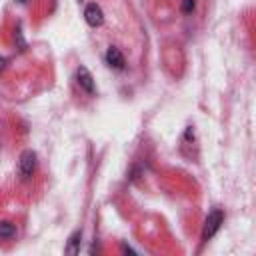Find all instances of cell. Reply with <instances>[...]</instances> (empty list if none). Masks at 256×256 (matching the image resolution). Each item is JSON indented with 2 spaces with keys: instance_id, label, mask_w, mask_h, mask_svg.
Segmentation results:
<instances>
[{
  "instance_id": "9c48e42d",
  "label": "cell",
  "mask_w": 256,
  "mask_h": 256,
  "mask_svg": "<svg viewBox=\"0 0 256 256\" xmlns=\"http://www.w3.org/2000/svg\"><path fill=\"white\" fill-rule=\"evenodd\" d=\"M4 66H6V60H4V58H2V56H0V72H2V70H4Z\"/></svg>"
},
{
  "instance_id": "ba28073f",
  "label": "cell",
  "mask_w": 256,
  "mask_h": 256,
  "mask_svg": "<svg viewBox=\"0 0 256 256\" xmlns=\"http://www.w3.org/2000/svg\"><path fill=\"white\" fill-rule=\"evenodd\" d=\"M194 8H196L194 0H182V12H184V14H192Z\"/></svg>"
},
{
  "instance_id": "277c9868",
  "label": "cell",
  "mask_w": 256,
  "mask_h": 256,
  "mask_svg": "<svg viewBox=\"0 0 256 256\" xmlns=\"http://www.w3.org/2000/svg\"><path fill=\"white\" fill-rule=\"evenodd\" d=\"M76 82H78V86L86 92V94H94L96 92V86H94V78H92V74L88 72V68L86 66H80L78 70H76Z\"/></svg>"
},
{
  "instance_id": "30bf717a",
  "label": "cell",
  "mask_w": 256,
  "mask_h": 256,
  "mask_svg": "<svg viewBox=\"0 0 256 256\" xmlns=\"http://www.w3.org/2000/svg\"><path fill=\"white\" fill-rule=\"evenodd\" d=\"M18 2H22V4H26V2H28V0H18Z\"/></svg>"
},
{
  "instance_id": "8992f818",
  "label": "cell",
  "mask_w": 256,
  "mask_h": 256,
  "mask_svg": "<svg viewBox=\"0 0 256 256\" xmlns=\"http://www.w3.org/2000/svg\"><path fill=\"white\" fill-rule=\"evenodd\" d=\"M80 242H82V232H74L70 238H68V244H66V254H78L80 252Z\"/></svg>"
},
{
  "instance_id": "5b68a950",
  "label": "cell",
  "mask_w": 256,
  "mask_h": 256,
  "mask_svg": "<svg viewBox=\"0 0 256 256\" xmlns=\"http://www.w3.org/2000/svg\"><path fill=\"white\" fill-rule=\"evenodd\" d=\"M106 64H108L110 68H114V70H122V68L126 66L124 54H122L116 46H110V48L106 50Z\"/></svg>"
},
{
  "instance_id": "52a82bcc",
  "label": "cell",
  "mask_w": 256,
  "mask_h": 256,
  "mask_svg": "<svg viewBox=\"0 0 256 256\" xmlns=\"http://www.w3.org/2000/svg\"><path fill=\"white\" fill-rule=\"evenodd\" d=\"M14 236H16V226L12 222H8V220H0V238L10 240Z\"/></svg>"
},
{
  "instance_id": "3957f363",
  "label": "cell",
  "mask_w": 256,
  "mask_h": 256,
  "mask_svg": "<svg viewBox=\"0 0 256 256\" xmlns=\"http://www.w3.org/2000/svg\"><path fill=\"white\" fill-rule=\"evenodd\" d=\"M84 20H86L92 28L102 26V24H104V12H102V8H100L96 2L86 4V8H84Z\"/></svg>"
},
{
  "instance_id": "7a4b0ae2",
  "label": "cell",
  "mask_w": 256,
  "mask_h": 256,
  "mask_svg": "<svg viewBox=\"0 0 256 256\" xmlns=\"http://www.w3.org/2000/svg\"><path fill=\"white\" fill-rule=\"evenodd\" d=\"M34 170H36V152H34V150H24V152L20 154V160H18L20 178H22V180L32 178Z\"/></svg>"
},
{
  "instance_id": "6da1fadb",
  "label": "cell",
  "mask_w": 256,
  "mask_h": 256,
  "mask_svg": "<svg viewBox=\"0 0 256 256\" xmlns=\"http://www.w3.org/2000/svg\"><path fill=\"white\" fill-rule=\"evenodd\" d=\"M224 222V212L220 208H214L208 216H206V222H204V230H202V240H210L222 226Z\"/></svg>"
}]
</instances>
